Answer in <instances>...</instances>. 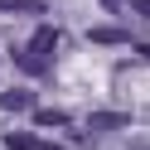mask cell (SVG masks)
I'll return each instance as SVG.
<instances>
[{
	"instance_id": "1",
	"label": "cell",
	"mask_w": 150,
	"mask_h": 150,
	"mask_svg": "<svg viewBox=\"0 0 150 150\" xmlns=\"http://www.w3.org/2000/svg\"><path fill=\"white\" fill-rule=\"evenodd\" d=\"M34 107V97L24 87H10V92H0V111H29Z\"/></svg>"
},
{
	"instance_id": "2",
	"label": "cell",
	"mask_w": 150,
	"mask_h": 150,
	"mask_svg": "<svg viewBox=\"0 0 150 150\" xmlns=\"http://www.w3.org/2000/svg\"><path fill=\"white\" fill-rule=\"evenodd\" d=\"M87 126L92 131H121V126H131V121H126V111H97V116H87Z\"/></svg>"
},
{
	"instance_id": "3",
	"label": "cell",
	"mask_w": 150,
	"mask_h": 150,
	"mask_svg": "<svg viewBox=\"0 0 150 150\" xmlns=\"http://www.w3.org/2000/svg\"><path fill=\"white\" fill-rule=\"evenodd\" d=\"M53 49H58V29H39L29 44V53H39V58H53Z\"/></svg>"
},
{
	"instance_id": "4",
	"label": "cell",
	"mask_w": 150,
	"mask_h": 150,
	"mask_svg": "<svg viewBox=\"0 0 150 150\" xmlns=\"http://www.w3.org/2000/svg\"><path fill=\"white\" fill-rule=\"evenodd\" d=\"M15 63H20L24 73H34V78L49 73V58H39V53H29V49H15Z\"/></svg>"
},
{
	"instance_id": "5",
	"label": "cell",
	"mask_w": 150,
	"mask_h": 150,
	"mask_svg": "<svg viewBox=\"0 0 150 150\" xmlns=\"http://www.w3.org/2000/svg\"><path fill=\"white\" fill-rule=\"evenodd\" d=\"M92 44H126V29H116V24H97V29H87Z\"/></svg>"
},
{
	"instance_id": "6",
	"label": "cell",
	"mask_w": 150,
	"mask_h": 150,
	"mask_svg": "<svg viewBox=\"0 0 150 150\" xmlns=\"http://www.w3.org/2000/svg\"><path fill=\"white\" fill-rule=\"evenodd\" d=\"M0 10H10V15H39L44 0H0Z\"/></svg>"
},
{
	"instance_id": "7",
	"label": "cell",
	"mask_w": 150,
	"mask_h": 150,
	"mask_svg": "<svg viewBox=\"0 0 150 150\" xmlns=\"http://www.w3.org/2000/svg\"><path fill=\"white\" fill-rule=\"evenodd\" d=\"M5 145H10V150H44V140L24 136V131H10V136H5Z\"/></svg>"
},
{
	"instance_id": "8",
	"label": "cell",
	"mask_w": 150,
	"mask_h": 150,
	"mask_svg": "<svg viewBox=\"0 0 150 150\" xmlns=\"http://www.w3.org/2000/svg\"><path fill=\"white\" fill-rule=\"evenodd\" d=\"M39 126H68V116L63 111H39Z\"/></svg>"
},
{
	"instance_id": "9",
	"label": "cell",
	"mask_w": 150,
	"mask_h": 150,
	"mask_svg": "<svg viewBox=\"0 0 150 150\" xmlns=\"http://www.w3.org/2000/svg\"><path fill=\"white\" fill-rule=\"evenodd\" d=\"M131 5H136V10H140V15L150 20V0H131Z\"/></svg>"
},
{
	"instance_id": "10",
	"label": "cell",
	"mask_w": 150,
	"mask_h": 150,
	"mask_svg": "<svg viewBox=\"0 0 150 150\" xmlns=\"http://www.w3.org/2000/svg\"><path fill=\"white\" fill-rule=\"evenodd\" d=\"M102 5H107V10H116V5H121V0H102Z\"/></svg>"
},
{
	"instance_id": "11",
	"label": "cell",
	"mask_w": 150,
	"mask_h": 150,
	"mask_svg": "<svg viewBox=\"0 0 150 150\" xmlns=\"http://www.w3.org/2000/svg\"><path fill=\"white\" fill-rule=\"evenodd\" d=\"M44 150H68V145H49V140H44Z\"/></svg>"
},
{
	"instance_id": "12",
	"label": "cell",
	"mask_w": 150,
	"mask_h": 150,
	"mask_svg": "<svg viewBox=\"0 0 150 150\" xmlns=\"http://www.w3.org/2000/svg\"><path fill=\"white\" fill-rule=\"evenodd\" d=\"M140 53H145V58H150V44H140Z\"/></svg>"
}]
</instances>
